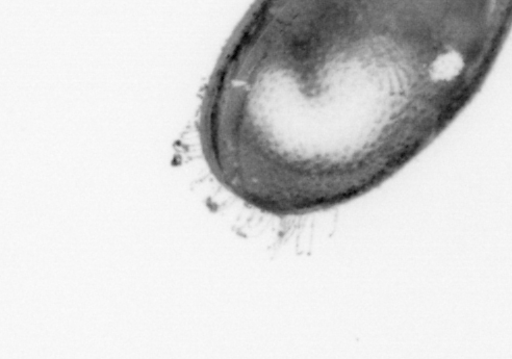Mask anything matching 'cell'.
Segmentation results:
<instances>
[{
    "label": "cell",
    "mask_w": 512,
    "mask_h": 359,
    "mask_svg": "<svg viewBox=\"0 0 512 359\" xmlns=\"http://www.w3.org/2000/svg\"><path fill=\"white\" fill-rule=\"evenodd\" d=\"M364 22L348 3L258 2L238 25L199 134L217 181L249 207L309 212L370 186Z\"/></svg>",
    "instance_id": "1"
}]
</instances>
